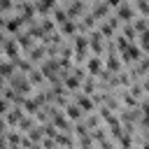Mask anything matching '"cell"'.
<instances>
[{
	"label": "cell",
	"mask_w": 149,
	"mask_h": 149,
	"mask_svg": "<svg viewBox=\"0 0 149 149\" xmlns=\"http://www.w3.org/2000/svg\"><path fill=\"white\" fill-rule=\"evenodd\" d=\"M14 91H19L21 95H33V91H35V86L30 84V79H28V74H23V72H14L12 77H9V81H7Z\"/></svg>",
	"instance_id": "1"
},
{
	"label": "cell",
	"mask_w": 149,
	"mask_h": 149,
	"mask_svg": "<svg viewBox=\"0 0 149 149\" xmlns=\"http://www.w3.org/2000/svg\"><path fill=\"white\" fill-rule=\"evenodd\" d=\"M114 14H116V19H119L121 23H130V21L137 16V9H135V5H133L130 0H123V2L114 9Z\"/></svg>",
	"instance_id": "2"
},
{
	"label": "cell",
	"mask_w": 149,
	"mask_h": 149,
	"mask_svg": "<svg viewBox=\"0 0 149 149\" xmlns=\"http://www.w3.org/2000/svg\"><path fill=\"white\" fill-rule=\"evenodd\" d=\"M119 56H121L123 65H135V63L144 56V51L140 49V44H137V42H133V44H128V49H123Z\"/></svg>",
	"instance_id": "3"
},
{
	"label": "cell",
	"mask_w": 149,
	"mask_h": 149,
	"mask_svg": "<svg viewBox=\"0 0 149 149\" xmlns=\"http://www.w3.org/2000/svg\"><path fill=\"white\" fill-rule=\"evenodd\" d=\"M2 54H5V58H7V61H14V63L21 58V47H19V42H16V37H14V35L5 40Z\"/></svg>",
	"instance_id": "4"
},
{
	"label": "cell",
	"mask_w": 149,
	"mask_h": 149,
	"mask_svg": "<svg viewBox=\"0 0 149 149\" xmlns=\"http://www.w3.org/2000/svg\"><path fill=\"white\" fill-rule=\"evenodd\" d=\"M72 100L84 109V114L95 112V100H93V95H88V93H84V91H74V93H72Z\"/></svg>",
	"instance_id": "5"
},
{
	"label": "cell",
	"mask_w": 149,
	"mask_h": 149,
	"mask_svg": "<svg viewBox=\"0 0 149 149\" xmlns=\"http://www.w3.org/2000/svg\"><path fill=\"white\" fill-rule=\"evenodd\" d=\"M84 68H86V72H88V74H93V77H100V72L105 70V58H102V56H95V54H91V56L86 58Z\"/></svg>",
	"instance_id": "6"
},
{
	"label": "cell",
	"mask_w": 149,
	"mask_h": 149,
	"mask_svg": "<svg viewBox=\"0 0 149 149\" xmlns=\"http://www.w3.org/2000/svg\"><path fill=\"white\" fill-rule=\"evenodd\" d=\"M23 26H26L23 16L14 12V14H9V16H7V21H5V33H9V35H16V33H21V30H23Z\"/></svg>",
	"instance_id": "7"
},
{
	"label": "cell",
	"mask_w": 149,
	"mask_h": 149,
	"mask_svg": "<svg viewBox=\"0 0 149 149\" xmlns=\"http://www.w3.org/2000/svg\"><path fill=\"white\" fill-rule=\"evenodd\" d=\"M14 37H16V42H19V47H21V51H23V54H28V51H30V49L37 44V40H35V37H33V35H30L26 28H23L21 33H16Z\"/></svg>",
	"instance_id": "8"
},
{
	"label": "cell",
	"mask_w": 149,
	"mask_h": 149,
	"mask_svg": "<svg viewBox=\"0 0 149 149\" xmlns=\"http://www.w3.org/2000/svg\"><path fill=\"white\" fill-rule=\"evenodd\" d=\"M26 58H30L35 65H40L44 58H49V54H47V44H42V42H37L28 54H26Z\"/></svg>",
	"instance_id": "9"
},
{
	"label": "cell",
	"mask_w": 149,
	"mask_h": 149,
	"mask_svg": "<svg viewBox=\"0 0 149 149\" xmlns=\"http://www.w3.org/2000/svg\"><path fill=\"white\" fill-rule=\"evenodd\" d=\"M23 116H26L23 107H21V105H12V107H9V112L5 114V121L9 123V128H16V126H19V121H21Z\"/></svg>",
	"instance_id": "10"
},
{
	"label": "cell",
	"mask_w": 149,
	"mask_h": 149,
	"mask_svg": "<svg viewBox=\"0 0 149 149\" xmlns=\"http://www.w3.org/2000/svg\"><path fill=\"white\" fill-rule=\"evenodd\" d=\"M63 112H65V116H68L72 123H74V121H79V119H84V109H81L74 100H70V102L63 107Z\"/></svg>",
	"instance_id": "11"
},
{
	"label": "cell",
	"mask_w": 149,
	"mask_h": 149,
	"mask_svg": "<svg viewBox=\"0 0 149 149\" xmlns=\"http://www.w3.org/2000/svg\"><path fill=\"white\" fill-rule=\"evenodd\" d=\"M33 2H35V9L40 16H47L58 7V0H33Z\"/></svg>",
	"instance_id": "12"
},
{
	"label": "cell",
	"mask_w": 149,
	"mask_h": 149,
	"mask_svg": "<svg viewBox=\"0 0 149 149\" xmlns=\"http://www.w3.org/2000/svg\"><path fill=\"white\" fill-rule=\"evenodd\" d=\"M21 107H23V112H26V114H33V116H35V114L40 112V107H42V105L37 102V98H35V95H26V98H23V102H21Z\"/></svg>",
	"instance_id": "13"
},
{
	"label": "cell",
	"mask_w": 149,
	"mask_h": 149,
	"mask_svg": "<svg viewBox=\"0 0 149 149\" xmlns=\"http://www.w3.org/2000/svg\"><path fill=\"white\" fill-rule=\"evenodd\" d=\"M58 33H61L63 37H72V35H77V21H74V19L63 21V23L58 26Z\"/></svg>",
	"instance_id": "14"
},
{
	"label": "cell",
	"mask_w": 149,
	"mask_h": 149,
	"mask_svg": "<svg viewBox=\"0 0 149 149\" xmlns=\"http://www.w3.org/2000/svg\"><path fill=\"white\" fill-rule=\"evenodd\" d=\"M91 12L95 14V19H98V21H102V19H107V16L112 14V7H109V5H105V2L100 0L98 5H93V7H91Z\"/></svg>",
	"instance_id": "15"
},
{
	"label": "cell",
	"mask_w": 149,
	"mask_h": 149,
	"mask_svg": "<svg viewBox=\"0 0 149 149\" xmlns=\"http://www.w3.org/2000/svg\"><path fill=\"white\" fill-rule=\"evenodd\" d=\"M81 91H84V93H88V95H93V93L98 91V77L86 74V77H84V81H81Z\"/></svg>",
	"instance_id": "16"
},
{
	"label": "cell",
	"mask_w": 149,
	"mask_h": 149,
	"mask_svg": "<svg viewBox=\"0 0 149 149\" xmlns=\"http://www.w3.org/2000/svg\"><path fill=\"white\" fill-rule=\"evenodd\" d=\"M28 79H30V84H33V86H37V88H40V86H44V81H47V77L42 74V70H40L37 65L28 72Z\"/></svg>",
	"instance_id": "17"
},
{
	"label": "cell",
	"mask_w": 149,
	"mask_h": 149,
	"mask_svg": "<svg viewBox=\"0 0 149 149\" xmlns=\"http://www.w3.org/2000/svg\"><path fill=\"white\" fill-rule=\"evenodd\" d=\"M40 28H42V30H44V33L49 35V33L58 30V23H56V21H54V19H51V16L47 14V16H42V19H40Z\"/></svg>",
	"instance_id": "18"
},
{
	"label": "cell",
	"mask_w": 149,
	"mask_h": 149,
	"mask_svg": "<svg viewBox=\"0 0 149 149\" xmlns=\"http://www.w3.org/2000/svg\"><path fill=\"white\" fill-rule=\"evenodd\" d=\"M26 135H28L33 142H42V140H44V128H42V123H35Z\"/></svg>",
	"instance_id": "19"
},
{
	"label": "cell",
	"mask_w": 149,
	"mask_h": 149,
	"mask_svg": "<svg viewBox=\"0 0 149 149\" xmlns=\"http://www.w3.org/2000/svg\"><path fill=\"white\" fill-rule=\"evenodd\" d=\"M33 68H35V63H33L30 58H26V56H21V58L16 61V70H19V72H23V74H28Z\"/></svg>",
	"instance_id": "20"
},
{
	"label": "cell",
	"mask_w": 149,
	"mask_h": 149,
	"mask_svg": "<svg viewBox=\"0 0 149 149\" xmlns=\"http://www.w3.org/2000/svg\"><path fill=\"white\" fill-rule=\"evenodd\" d=\"M14 72H16V63H14V61H5V63L0 65V74H2L7 81H9V77H12Z\"/></svg>",
	"instance_id": "21"
},
{
	"label": "cell",
	"mask_w": 149,
	"mask_h": 149,
	"mask_svg": "<svg viewBox=\"0 0 149 149\" xmlns=\"http://www.w3.org/2000/svg\"><path fill=\"white\" fill-rule=\"evenodd\" d=\"M51 19H54V21H56V23H58V26H61V23H63V21H68V19H70V16H68V9H65V7H61V5H58V7H56V9H54V12H51Z\"/></svg>",
	"instance_id": "22"
},
{
	"label": "cell",
	"mask_w": 149,
	"mask_h": 149,
	"mask_svg": "<svg viewBox=\"0 0 149 149\" xmlns=\"http://www.w3.org/2000/svg\"><path fill=\"white\" fill-rule=\"evenodd\" d=\"M119 30H121L130 42H137V30L133 28V21H130V23H121V28H119Z\"/></svg>",
	"instance_id": "23"
},
{
	"label": "cell",
	"mask_w": 149,
	"mask_h": 149,
	"mask_svg": "<svg viewBox=\"0 0 149 149\" xmlns=\"http://www.w3.org/2000/svg\"><path fill=\"white\" fill-rule=\"evenodd\" d=\"M133 28L137 30V35L144 33V30L149 28V19H147V16H135V19H133Z\"/></svg>",
	"instance_id": "24"
},
{
	"label": "cell",
	"mask_w": 149,
	"mask_h": 149,
	"mask_svg": "<svg viewBox=\"0 0 149 149\" xmlns=\"http://www.w3.org/2000/svg\"><path fill=\"white\" fill-rule=\"evenodd\" d=\"M133 5L137 9V16H149V0H135Z\"/></svg>",
	"instance_id": "25"
},
{
	"label": "cell",
	"mask_w": 149,
	"mask_h": 149,
	"mask_svg": "<svg viewBox=\"0 0 149 149\" xmlns=\"http://www.w3.org/2000/svg\"><path fill=\"white\" fill-rule=\"evenodd\" d=\"M137 44H140V49H142L144 54H149V28L137 35Z\"/></svg>",
	"instance_id": "26"
},
{
	"label": "cell",
	"mask_w": 149,
	"mask_h": 149,
	"mask_svg": "<svg viewBox=\"0 0 149 149\" xmlns=\"http://www.w3.org/2000/svg\"><path fill=\"white\" fill-rule=\"evenodd\" d=\"M42 128H44V137H56V135L61 133V130H58V128H56V126H54L51 121H47V123H42Z\"/></svg>",
	"instance_id": "27"
},
{
	"label": "cell",
	"mask_w": 149,
	"mask_h": 149,
	"mask_svg": "<svg viewBox=\"0 0 149 149\" xmlns=\"http://www.w3.org/2000/svg\"><path fill=\"white\" fill-rule=\"evenodd\" d=\"M9 107H12V102H9V100H5V98L0 95V116H5V114L9 112Z\"/></svg>",
	"instance_id": "28"
},
{
	"label": "cell",
	"mask_w": 149,
	"mask_h": 149,
	"mask_svg": "<svg viewBox=\"0 0 149 149\" xmlns=\"http://www.w3.org/2000/svg\"><path fill=\"white\" fill-rule=\"evenodd\" d=\"M0 149H9V142H7V133H0Z\"/></svg>",
	"instance_id": "29"
},
{
	"label": "cell",
	"mask_w": 149,
	"mask_h": 149,
	"mask_svg": "<svg viewBox=\"0 0 149 149\" xmlns=\"http://www.w3.org/2000/svg\"><path fill=\"white\" fill-rule=\"evenodd\" d=\"M102 2H105V5H109L112 9H116V7H119V5L123 2V0H102Z\"/></svg>",
	"instance_id": "30"
},
{
	"label": "cell",
	"mask_w": 149,
	"mask_h": 149,
	"mask_svg": "<svg viewBox=\"0 0 149 149\" xmlns=\"http://www.w3.org/2000/svg\"><path fill=\"white\" fill-rule=\"evenodd\" d=\"M140 81H142V86H144V91H147V95H149V74H144Z\"/></svg>",
	"instance_id": "31"
},
{
	"label": "cell",
	"mask_w": 149,
	"mask_h": 149,
	"mask_svg": "<svg viewBox=\"0 0 149 149\" xmlns=\"http://www.w3.org/2000/svg\"><path fill=\"white\" fill-rule=\"evenodd\" d=\"M5 40H7V35H5V30H0V51H2V47H5Z\"/></svg>",
	"instance_id": "32"
},
{
	"label": "cell",
	"mask_w": 149,
	"mask_h": 149,
	"mask_svg": "<svg viewBox=\"0 0 149 149\" xmlns=\"http://www.w3.org/2000/svg\"><path fill=\"white\" fill-rule=\"evenodd\" d=\"M142 149H149V140H142V144H140Z\"/></svg>",
	"instance_id": "33"
},
{
	"label": "cell",
	"mask_w": 149,
	"mask_h": 149,
	"mask_svg": "<svg viewBox=\"0 0 149 149\" xmlns=\"http://www.w3.org/2000/svg\"><path fill=\"white\" fill-rule=\"evenodd\" d=\"M5 61H7V58H5V54H2V51H0V65H2V63H5Z\"/></svg>",
	"instance_id": "34"
},
{
	"label": "cell",
	"mask_w": 149,
	"mask_h": 149,
	"mask_svg": "<svg viewBox=\"0 0 149 149\" xmlns=\"http://www.w3.org/2000/svg\"><path fill=\"white\" fill-rule=\"evenodd\" d=\"M88 2H91V7H93V5H98L100 0H86V5H88Z\"/></svg>",
	"instance_id": "35"
},
{
	"label": "cell",
	"mask_w": 149,
	"mask_h": 149,
	"mask_svg": "<svg viewBox=\"0 0 149 149\" xmlns=\"http://www.w3.org/2000/svg\"><path fill=\"white\" fill-rule=\"evenodd\" d=\"M0 16H2V9H0Z\"/></svg>",
	"instance_id": "36"
},
{
	"label": "cell",
	"mask_w": 149,
	"mask_h": 149,
	"mask_svg": "<svg viewBox=\"0 0 149 149\" xmlns=\"http://www.w3.org/2000/svg\"><path fill=\"white\" fill-rule=\"evenodd\" d=\"M19 149H23V147H19Z\"/></svg>",
	"instance_id": "37"
}]
</instances>
